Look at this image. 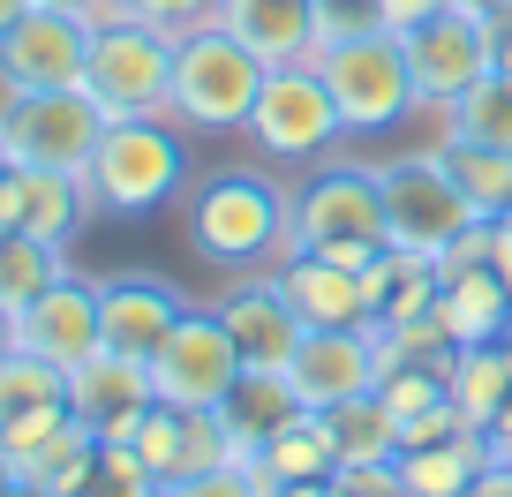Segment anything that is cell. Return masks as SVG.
Returning a JSON list of instances; mask_svg holds the SVG:
<instances>
[{
	"mask_svg": "<svg viewBox=\"0 0 512 497\" xmlns=\"http://www.w3.org/2000/svg\"><path fill=\"white\" fill-rule=\"evenodd\" d=\"M31 8H38V0H0V38H8V23H23V16H31Z\"/></svg>",
	"mask_w": 512,
	"mask_h": 497,
	"instance_id": "60d3db41",
	"label": "cell"
},
{
	"mask_svg": "<svg viewBox=\"0 0 512 497\" xmlns=\"http://www.w3.org/2000/svg\"><path fill=\"white\" fill-rule=\"evenodd\" d=\"M294 249L309 257H332L362 272L377 249H392V226H384V181L369 159H317L309 181L294 189Z\"/></svg>",
	"mask_w": 512,
	"mask_h": 497,
	"instance_id": "277c9868",
	"label": "cell"
},
{
	"mask_svg": "<svg viewBox=\"0 0 512 497\" xmlns=\"http://www.w3.org/2000/svg\"><path fill=\"white\" fill-rule=\"evenodd\" d=\"M16 347H31L38 362H53V369L76 377V369L106 347V324H98V279H83L76 264H68V272L16 317Z\"/></svg>",
	"mask_w": 512,
	"mask_h": 497,
	"instance_id": "5bb4252c",
	"label": "cell"
},
{
	"mask_svg": "<svg viewBox=\"0 0 512 497\" xmlns=\"http://www.w3.org/2000/svg\"><path fill=\"white\" fill-rule=\"evenodd\" d=\"M68 407H76L83 430H98L106 445H128L136 437V422L159 407V385H151V362H136V354H113L98 347L91 362L68 377Z\"/></svg>",
	"mask_w": 512,
	"mask_h": 497,
	"instance_id": "e0dca14e",
	"label": "cell"
},
{
	"mask_svg": "<svg viewBox=\"0 0 512 497\" xmlns=\"http://www.w3.org/2000/svg\"><path fill=\"white\" fill-rule=\"evenodd\" d=\"M136 460L151 467L159 482H174V475H196V467H219V460H234V445H226V422H219V407H174V400H159L144 422H136Z\"/></svg>",
	"mask_w": 512,
	"mask_h": 497,
	"instance_id": "ffe728a7",
	"label": "cell"
},
{
	"mask_svg": "<svg viewBox=\"0 0 512 497\" xmlns=\"http://www.w3.org/2000/svg\"><path fill=\"white\" fill-rule=\"evenodd\" d=\"M400 46H407V76H415V106H437V113H445L467 83H482L497 68L490 16H475L460 0L437 8L430 23H415V31H400Z\"/></svg>",
	"mask_w": 512,
	"mask_h": 497,
	"instance_id": "30bf717a",
	"label": "cell"
},
{
	"mask_svg": "<svg viewBox=\"0 0 512 497\" xmlns=\"http://www.w3.org/2000/svg\"><path fill=\"white\" fill-rule=\"evenodd\" d=\"M83 61H91V16L38 0L0 38V91H68V83H83Z\"/></svg>",
	"mask_w": 512,
	"mask_h": 497,
	"instance_id": "8fae6325",
	"label": "cell"
},
{
	"mask_svg": "<svg viewBox=\"0 0 512 497\" xmlns=\"http://www.w3.org/2000/svg\"><path fill=\"white\" fill-rule=\"evenodd\" d=\"M256 482H264V497L272 490H287V482H324V475H339V445H332V422L317 415V407H302V415L287 422V430L272 437V445L256 452Z\"/></svg>",
	"mask_w": 512,
	"mask_h": 497,
	"instance_id": "d4e9b609",
	"label": "cell"
},
{
	"mask_svg": "<svg viewBox=\"0 0 512 497\" xmlns=\"http://www.w3.org/2000/svg\"><path fill=\"white\" fill-rule=\"evenodd\" d=\"M68 415H76V407H68V369L38 362L31 347L0 354V452H8V460L23 467Z\"/></svg>",
	"mask_w": 512,
	"mask_h": 497,
	"instance_id": "2e32d148",
	"label": "cell"
},
{
	"mask_svg": "<svg viewBox=\"0 0 512 497\" xmlns=\"http://www.w3.org/2000/svg\"><path fill=\"white\" fill-rule=\"evenodd\" d=\"M189 181H196L189 129H181L174 113H136V121H106L83 189H91L98 219H151V211L174 204Z\"/></svg>",
	"mask_w": 512,
	"mask_h": 497,
	"instance_id": "7a4b0ae2",
	"label": "cell"
},
{
	"mask_svg": "<svg viewBox=\"0 0 512 497\" xmlns=\"http://www.w3.org/2000/svg\"><path fill=\"white\" fill-rule=\"evenodd\" d=\"M68 272V249L61 241H38V234H0V309L23 317L53 279Z\"/></svg>",
	"mask_w": 512,
	"mask_h": 497,
	"instance_id": "f1b7e54d",
	"label": "cell"
},
{
	"mask_svg": "<svg viewBox=\"0 0 512 497\" xmlns=\"http://www.w3.org/2000/svg\"><path fill=\"white\" fill-rule=\"evenodd\" d=\"M272 61L249 53L226 23L196 16L181 23V53H174V121L189 136H241L256 113V91H264Z\"/></svg>",
	"mask_w": 512,
	"mask_h": 497,
	"instance_id": "3957f363",
	"label": "cell"
},
{
	"mask_svg": "<svg viewBox=\"0 0 512 497\" xmlns=\"http://www.w3.org/2000/svg\"><path fill=\"white\" fill-rule=\"evenodd\" d=\"M181 241L211 272H272L294 257V189L264 166H211L181 189Z\"/></svg>",
	"mask_w": 512,
	"mask_h": 497,
	"instance_id": "6da1fadb",
	"label": "cell"
},
{
	"mask_svg": "<svg viewBox=\"0 0 512 497\" xmlns=\"http://www.w3.org/2000/svg\"><path fill=\"white\" fill-rule=\"evenodd\" d=\"M377 332L369 324H317V332L302 339V354L287 362L294 392H302V407H317V415H332V407H347L354 392H377Z\"/></svg>",
	"mask_w": 512,
	"mask_h": 497,
	"instance_id": "9a60e30c",
	"label": "cell"
},
{
	"mask_svg": "<svg viewBox=\"0 0 512 497\" xmlns=\"http://www.w3.org/2000/svg\"><path fill=\"white\" fill-rule=\"evenodd\" d=\"M234 377H241V354H234V339H226L219 309H189V317L166 332V347L151 354V385L174 407H219L226 392H234Z\"/></svg>",
	"mask_w": 512,
	"mask_h": 497,
	"instance_id": "7c38bea8",
	"label": "cell"
},
{
	"mask_svg": "<svg viewBox=\"0 0 512 497\" xmlns=\"http://www.w3.org/2000/svg\"><path fill=\"white\" fill-rule=\"evenodd\" d=\"M211 23H226L241 46L264 53L272 68L317 61V53H324V38H317V0H219V8H211Z\"/></svg>",
	"mask_w": 512,
	"mask_h": 497,
	"instance_id": "44dd1931",
	"label": "cell"
},
{
	"mask_svg": "<svg viewBox=\"0 0 512 497\" xmlns=\"http://www.w3.org/2000/svg\"><path fill=\"white\" fill-rule=\"evenodd\" d=\"M332 445H339V467H384L400 460V422H392V407L377 400V392H354L347 407H332Z\"/></svg>",
	"mask_w": 512,
	"mask_h": 497,
	"instance_id": "83f0119b",
	"label": "cell"
},
{
	"mask_svg": "<svg viewBox=\"0 0 512 497\" xmlns=\"http://www.w3.org/2000/svg\"><path fill=\"white\" fill-rule=\"evenodd\" d=\"M490 460H505V467H512V437H490Z\"/></svg>",
	"mask_w": 512,
	"mask_h": 497,
	"instance_id": "ee69618b",
	"label": "cell"
},
{
	"mask_svg": "<svg viewBox=\"0 0 512 497\" xmlns=\"http://www.w3.org/2000/svg\"><path fill=\"white\" fill-rule=\"evenodd\" d=\"M445 144H505L512 151V76L490 68L445 106Z\"/></svg>",
	"mask_w": 512,
	"mask_h": 497,
	"instance_id": "f546056e",
	"label": "cell"
},
{
	"mask_svg": "<svg viewBox=\"0 0 512 497\" xmlns=\"http://www.w3.org/2000/svg\"><path fill=\"white\" fill-rule=\"evenodd\" d=\"M490 467V437L460 430V437H437V445H407L400 452V482L407 497H467V482Z\"/></svg>",
	"mask_w": 512,
	"mask_h": 497,
	"instance_id": "484cf974",
	"label": "cell"
},
{
	"mask_svg": "<svg viewBox=\"0 0 512 497\" xmlns=\"http://www.w3.org/2000/svg\"><path fill=\"white\" fill-rule=\"evenodd\" d=\"M377 181H384V226H392V241H400V249L445 257L452 241L475 226V204H467L460 181H452L445 144H430V151H392V159H377Z\"/></svg>",
	"mask_w": 512,
	"mask_h": 497,
	"instance_id": "ba28073f",
	"label": "cell"
},
{
	"mask_svg": "<svg viewBox=\"0 0 512 497\" xmlns=\"http://www.w3.org/2000/svg\"><path fill=\"white\" fill-rule=\"evenodd\" d=\"M445 166L475 219H512V151L505 144H445Z\"/></svg>",
	"mask_w": 512,
	"mask_h": 497,
	"instance_id": "4dcf8cb0",
	"label": "cell"
},
{
	"mask_svg": "<svg viewBox=\"0 0 512 497\" xmlns=\"http://www.w3.org/2000/svg\"><path fill=\"white\" fill-rule=\"evenodd\" d=\"M460 8H475V16H490V23H497V16H512V0H460Z\"/></svg>",
	"mask_w": 512,
	"mask_h": 497,
	"instance_id": "b9f144b4",
	"label": "cell"
},
{
	"mask_svg": "<svg viewBox=\"0 0 512 497\" xmlns=\"http://www.w3.org/2000/svg\"><path fill=\"white\" fill-rule=\"evenodd\" d=\"M241 136L256 144V159H272V166H317V159H332L339 136H347V121H339V98H332V83H324V68L317 61L272 68Z\"/></svg>",
	"mask_w": 512,
	"mask_h": 497,
	"instance_id": "8992f818",
	"label": "cell"
},
{
	"mask_svg": "<svg viewBox=\"0 0 512 497\" xmlns=\"http://www.w3.org/2000/svg\"><path fill=\"white\" fill-rule=\"evenodd\" d=\"M324 83H332L339 98V121H347V136H392L415 113V76H407V46L400 31H354V38H332V46L317 53Z\"/></svg>",
	"mask_w": 512,
	"mask_h": 497,
	"instance_id": "52a82bcc",
	"label": "cell"
},
{
	"mask_svg": "<svg viewBox=\"0 0 512 497\" xmlns=\"http://www.w3.org/2000/svg\"><path fill=\"white\" fill-rule=\"evenodd\" d=\"M159 497H264L249 460H219V467H196V475H174L159 482Z\"/></svg>",
	"mask_w": 512,
	"mask_h": 497,
	"instance_id": "836d02e7",
	"label": "cell"
},
{
	"mask_svg": "<svg viewBox=\"0 0 512 497\" xmlns=\"http://www.w3.org/2000/svg\"><path fill=\"white\" fill-rule=\"evenodd\" d=\"M0 497H61V490H46V482H31V475H16V482H8V490H0Z\"/></svg>",
	"mask_w": 512,
	"mask_h": 497,
	"instance_id": "ab89813d",
	"label": "cell"
},
{
	"mask_svg": "<svg viewBox=\"0 0 512 497\" xmlns=\"http://www.w3.org/2000/svg\"><path fill=\"white\" fill-rule=\"evenodd\" d=\"M211 309H219V324H226V339H234L241 369H287L294 354H302V339H309V324L294 317V302L279 294L272 272L226 279V294Z\"/></svg>",
	"mask_w": 512,
	"mask_h": 497,
	"instance_id": "4fadbf2b",
	"label": "cell"
},
{
	"mask_svg": "<svg viewBox=\"0 0 512 497\" xmlns=\"http://www.w3.org/2000/svg\"><path fill=\"white\" fill-rule=\"evenodd\" d=\"M505 362H512V324H505Z\"/></svg>",
	"mask_w": 512,
	"mask_h": 497,
	"instance_id": "c3c4849f",
	"label": "cell"
},
{
	"mask_svg": "<svg viewBox=\"0 0 512 497\" xmlns=\"http://www.w3.org/2000/svg\"><path fill=\"white\" fill-rule=\"evenodd\" d=\"M219 0H98L91 8V23L98 16H174V23H196V16H211Z\"/></svg>",
	"mask_w": 512,
	"mask_h": 497,
	"instance_id": "d590c367",
	"label": "cell"
},
{
	"mask_svg": "<svg viewBox=\"0 0 512 497\" xmlns=\"http://www.w3.org/2000/svg\"><path fill=\"white\" fill-rule=\"evenodd\" d=\"M181 317H189V302H181L159 272H113V279H98V324H106V347L113 354L151 362Z\"/></svg>",
	"mask_w": 512,
	"mask_h": 497,
	"instance_id": "d6986e66",
	"label": "cell"
},
{
	"mask_svg": "<svg viewBox=\"0 0 512 497\" xmlns=\"http://www.w3.org/2000/svg\"><path fill=\"white\" fill-rule=\"evenodd\" d=\"M467 497H512V467H505V460H490L475 482H467Z\"/></svg>",
	"mask_w": 512,
	"mask_h": 497,
	"instance_id": "74e56055",
	"label": "cell"
},
{
	"mask_svg": "<svg viewBox=\"0 0 512 497\" xmlns=\"http://www.w3.org/2000/svg\"><path fill=\"white\" fill-rule=\"evenodd\" d=\"M279 294L294 302V317L317 332V324H369V287L354 264H332V257H309V249H294L287 264H272ZM377 332V324H369Z\"/></svg>",
	"mask_w": 512,
	"mask_h": 497,
	"instance_id": "7402d4cb",
	"label": "cell"
},
{
	"mask_svg": "<svg viewBox=\"0 0 512 497\" xmlns=\"http://www.w3.org/2000/svg\"><path fill=\"white\" fill-rule=\"evenodd\" d=\"M0 136H8L16 166L91 174V151L106 136V106L83 83H68V91H0Z\"/></svg>",
	"mask_w": 512,
	"mask_h": 497,
	"instance_id": "9c48e42d",
	"label": "cell"
},
{
	"mask_svg": "<svg viewBox=\"0 0 512 497\" xmlns=\"http://www.w3.org/2000/svg\"><path fill=\"white\" fill-rule=\"evenodd\" d=\"M46 8H83V16H91V8H98V0H46Z\"/></svg>",
	"mask_w": 512,
	"mask_h": 497,
	"instance_id": "bcb514c9",
	"label": "cell"
},
{
	"mask_svg": "<svg viewBox=\"0 0 512 497\" xmlns=\"http://www.w3.org/2000/svg\"><path fill=\"white\" fill-rule=\"evenodd\" d=\"M490 46H497V68L512 76V16H497V23H490Z\"/></svg>",
	"mask_w": 512,
	"mask_h": 497,
	"instance_id": "f35d334b",
	"label": "cell"
},
{
	"mask_svg": "<svg viewBox=\"0 0 512 497\" xmlns=\"http://www.w3.org/2000/svg\"><path fill=\"white\" fill-rule=\"evenodd\" d=\"M174 53H181L174 16H98L91 61H83V91L106 106V121L174 113Z\"/></svg>",
	"mask_w": 512,
	"mask_h": 497,
	"instance_id": "5b68a950",
	"label": "cell"
},
{
	"mask_svg": "<svg viewBox=\"0 0 512 497\" xmlns=\"http://www.w3.org/2000/svg\"><path fill=\"white\" fill-rule=\"evenodd\" d=\"M98 445H106V437H98V430H83V422H76V415H68V422H61V430H53V437H46V445H38V452H31V460H23V467H16V475H31V482H46V490H61V497H68V490H76V482H83V475H91V460H98Z\"/></svg>",
	"mask_w": 512,
	"mask_h": 497,
	"instance_id": "1f68e13d",
	"label": "cell"
},
{
	"mask_svg": "<svg viewBox=\"0 0 512 497\" xmlns=\"http://www.w3.org/2000/svg\"><path fill=\"white\" fill-rule=\"evenodd\" d=\"M68 497H159V475L136 460V445H98L91 475H83Z\"/></svg>",
	"mask_w": 512,
	"mask_h": 497,
	"instance_id": "d6a6232c",
	"label": "cell"
},
{
	"mask_svg": "<svg viewBox=\"0 0 512 497\" xmlns=\"http://www.w3.org/2000/svg\"><path fill=\"white\" fill-rule=\"evenodd\" d=\"M377 0H317V38L332 46V38H354V31H377Z\"/></svg>",
	"mask_w": 512,
	"mask_h": 497,
	"instance_id": "e575fe53",
	"label": "cell"
},
{
	"mask_svg": "<svg viewBox=\"0 0 512 497\" xmlns=\"http://www.w3.org/2000/svg\"><path fill=\"white\" fill-rule=\"evenodd\" d=\"M8 166H16V151H8V136H0V174H8Z\"/></svg>",
	"mask_w": 512,
	"mask_h": 497,
	"instance_id": "7dc6e473",
	"label": "cell"
},
{
	"mask_svg": "<svg viewBox=\"0 0 512 497\" xmlns=\"http://www.w3.org/2000/svg\"><path fill=\"white\" fill-rule=\"evenodd\" d=\"M16 347V317H8V309H0V354Z\"/></svg>",
	"mask_w": 512,
	"mask_h": 497,
	"instance_id": "7bdbcfd3",
	"label": "cell"
},
{
	"mask_svg": "<svg viewBox=\"0 0 512 497\" xmlns=\"http://www.w3.org/2000/svg\"><path fill=\"white\" fill-rule=\"evenodd\" d=\"M98 219L83 174H53V166H8L0 174V234H38V241H76Z\"/></svg>",
	"mask_w": 512,
	"mask_h": 497,
	"instance_id": "ac0fdd59",
	"label": "cell"
},
{
	"mask_svg": "<svg viewBox=\"0 0 512 497\" xmlns=\"http://www.w3.org/2000/svg\"><path fill=\"white\" fill-rule=\"evenodd\" d=\"M437 8H452V0H377L384 31H415V23H430Z\"/></svg>",
	"mask_w": 512,
	"mask_h": 497,
	"instance_id": "8d00e7d4",
	"label": "cell"
},
{
	"mask_svg": "<svg viewBox=\"0 0 512 497\" xmlns=\"http://www.w3.org/2000/svg\"><path fill=\"white\" fill-rule=\"evenodd\" d=\"M505 400H512L505 339H482V347H460V354H452V407H460L467 430L490 437V422L505 415Z\"/></svg>",
	"mask_w": 512,
	"mask_h": 497,
	"instance_id": "4316f807",
	"label": "cell"
},
{
	"mask_svg": "<svg viewBox=\"0 0 512 497\" xmlns=\"http://www.w3.org/2000/svg\"><path fill=\"white\" fill-rule=\"evenodd\" d=\"M302 415V392H294L287 369H241L234 392L219 400V422H226V445H234V460H256V452L272 445L287 422Z\"/></svg>",
	"mask_w": 512,
	"mask_h": 497,
	"instance_id": "603a6c76",
	"label": "cell"
},
{
	"mask_svg": "<svg viewBox=\"0 0 512 497\" xmlns=\"http://www.w3.org/2000/svg\"><path fill=\"white\" fill-rule=\"evenodd\" d=\"M8 482H16V460H8V452H0V490H8Z\"/></svg>",
	"mask_w": 512,
	"mask_h": 497,
	"instance_id": "f6af8a7d",
	"label": "cell"
},
{
	"mask_svg": "<svg viewBox=\"0 0 512 497\" xmlns=\"http://www.w3.org/2000/svg\"><path fill=\"white\" fill-rule=\"evenodd\" d=\"M437 324L452 332V347L505 339V324H512V279L497 272V264H467V272H445V294H437Z\"/></svg>",
	"mask_w": 512,
	"mask_h": 497,
	"instance_id": "cb8c5ba5",
	"label": "cell"
}]
</instances>
